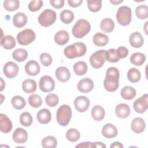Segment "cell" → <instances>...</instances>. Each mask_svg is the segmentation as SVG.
<instances>
[{"label": "cell", "instance_id": "27", "mask_svg": "<svg viewBox=\"0 0 148 148\" xmlns=\"http://www.w3.org/2000/svg\"><path fill=\"white\" fill-rule=\"evenodd\" d=\"M109 42V38L106 35L101 32L96 33L93 36V42L95 45L102 47L108 44Z\"/></svg>", "mask_w": 148, "mask_h": 148}, {"label": "cell", "instance_id": "23", "mask_svg": "<svg viewBox=\"0 0 148 148\" xmlns=\"http://www.w3.org/2000/svg\"><path fill=\"white\" fill-rule=\"evenodd\" d=\"M54 42L59 45H64L67 43L69 39L68 32L65 30L58 31L54 35Z\"/></svg>", "mask_w": 148, "mask_h": 148}, {"label": "cell", "instance_id": "29", "mask_svg": "<svg viewBox=\"0 0 148 148\" xmlns=\"http://www.w3.org/2000/svg\"><path fill=\"white\" fill-rule=\"evenodd\" d=\"M121 97L126 100H131L136 95V92L134 88L131 86H127L124 87L121 90Z\"/></svg>", "mask_w": 148, "mask_h": 148}, {"label": "cell", "instance_id": "22", "mask_svg": "<svg viewBox=\"0 0 148 148\" xmlns=\"http://www.w3.org/2000/svg\"><path fill=\"white\" fill-rule=\"evenodd\" d=\"M36 118L40 124H46L50 121L51 119V114L49 109L43 108L40 109L38 112Z\"/></svg>", "mask_w": 148, "mask_h": 148}, {"label": "cell", "instance_id": "36", "mask_svg": "<svg viewBox=\"0 0 148 148\" xmlns=\"http://www.w3.org/2000/svg\"><path fill=\"white\" fill-rule=\"evenodd\" d=\"M11 102L13 108L17 110L23 109L26 105V102L24 98L18 95L13 97L11 99Z\"/></svg>", "mask_w": 148, "mask_h": 148}, {"label": "cell", "instance_id": "8", "mask_svg": "<svg viewBox=\"0 0 148 148\" xmlns=\"http://www.w3.org/2000/svg\"><path fill=\"white\" fill-rule=\"evenodd\" d=\"M105 50H99L94 53L90 58V62L92 68L99 69L105 63Z\"/></svg>", "mask_w": 148, "mask_h": 148}, {"label": "cell", "instance_id": "5", "mask_svg": "<svg viewBox=\"0 0 148 148\" xmlns=\"http://www.w3.org/2000/svg\"><path fill=\"white\" fill-rule=\"evenodd\" d=\"M132 11L130 7L122 6L119 8L116 13L117 22L123 26L128 25L131 21Z\"/></svg>", "mask_w": 148, "mask_h": 148}, {"label": "cell", "instance_id": "45", "mask_svg": "<svg viewBox=\"0 0 148 148\" xmlns=\"http://www.w3.org/2000/svg\"><path fill=\"white\" fill-rule=\"evenodd\" d=\"M46 103L50 107H54L57 106L59 102L58 97L53 93L49 94L45 98Z\"/></svg>", "mask_w": 148, "mask_h": 148}, {"label": "cell", "instance_id": "12", "mask_svg": "<svg viewBox=\"0 0 148 148\" xmlns=\"http://www.w3.org/2000/svg\"><path fill=\"white\" fill-rule=\"evenodd\" d=\"M76 109L79 112H86L90 106V100L85 96L77 97L73 102Z\"/></svg>", "mask_w": 148, "mask_h": 148}, {"label": "cell", "instance_id": "54", "mask_svg": "<svg viewBox=\"0 0 148 148\" xmlns=\"http://www.w3.org/2000/svg\"><path fill=\"white\" fill-rule=\"evenodd\" d=\"M109 2L112 3H113V5H117L119 3H122L123 2V0H121V1L120 0H110Z\"/></svg>", "mask_w": 148, "mask_h": 148}, {"label": "cell", "instance_id": "25", "mask_svg": "<svg viewBox=\"0 0 148 148\" xmlns=\"http://www.w3.org/2000/svg\"><path fill=\"white\" fill-rule=\"evenodd\" d=\"M16 40L12 35H6L1 38V45L5 49H12L16 46Z\"/></svg>", "mask_w": 148, "mask_h": 148}, {"label": "cell", "instance_id": "48", "mask_svg": "<svg viewBox=\"0 0 148 148\" xmlns=\"http://www.w3.org/2000/svg\"><path fill=\"white\" fill-rule=\"evenodd\" d=\"M116 53L119 58H124L127 57L128 50L125 46H120L117 49Z\"/></svg>", "mask_w": 148, "mask_h": 148}, {"label": "cell", "instance_id": "24", "mask_svg": "<svg viewBox=\"0 0 148 148\" xmlns=\"http://www.w3.org/2000/svg\"><path fill=\"white\" fill-rule=\"evenodd\" d=\"M27 23V16L22 12H19L14 15L13 17V23L17 28H21L25 25Z\"/></svg>", "mask_w": 148, "mask_h": 148}, {"label": "cell", "instance_id": "14", "mask_svg": "<svg viewBox=\"0 0 148 148\" xmlns=\"http://www.w3.org/2000/svg\"><path fill=\"white\" fill-rule=\"evenodd\" d=\"M12 138L17 143H24L28 139L27 132L22 128H17L13 133Z\"/></svg>", "mask_w": 148, "mask_h": 148}, {"label": "cell", "instance_id": "16", "mask_svg": "<svg viewBox=\"0 0 148 148\" xmlns=\"http://www.w3.org/2000/svg\"><path fill=\"white\" fill-rule=\"evenodd\" d=\"M129 42L133 47L139 48L143 45L144 39L140 32H134L130 35Z\"/></svg>", "mask_w": 148, "mask_h": 148}, {"label": "cell", "instance_id": "41", "mask_svg": "<svg viewBox=\"0 0 148 148\" xmlns=\"http://www.w3.org/2000/svg\"><path fill=\"white\" fill-rule=\"evenodd\" d=\"M80 136L79 131L75 128H70L66 132V138L69 142H75L77 141Z\"/></svg>", "mask_w": 148, "mask_h": 148}, {"label": "cell", "instance_id": "9", "mask_svg": "<svg viewBox=\"0 0 148 148\" xmlns=\"http://www.w3.org/2000/svg\"><path fill=\"white\" fill-rule=\"evenodd\" d=\"M40 90L44 92L52 91L55 87V82L53 79L50 76H43L39 80V83Z\"/></svg>", "mask_w": 148, "mask_h": 148}, {"label": "cell", "instance_id": "42", "mask_svg": "<svg viewBox=\"0 0 148 148\" xmlns=\"http://www.w3.org/2000/svg\"><path fill=\"white\" fill-rule=\"evenodd\" d=\"M32 117L29 112H25L20 114V122L22 125L25 127H29L32 124Z\"/></svg>", "mask_w": 148, "mask_h": 148}, {"label": "cell", "instance_id": "46", "mask_svg": "<svg viewBox=\"0 0 148 148\" xmlns=\"http://www.w3.org/2000/svg\"><path fill=\"white\" fill-rule=\"evenodd\" d=\"M40 61L41 64L45 66H50L53 61V59L51 56L47 53H43L40 54L39 56Z\"/></svg>", "mask_w": 148, "mask_h": 148}, {"label": "cell", "instance_id": "34", "mask_svg": "<svg viewBox=\"0 0 148 148\" xmlns=\"http://www.w3.org/2000/svg\"><path fill=\"white\" fill-rule=\"evenodd\" d=\"M141 77L140 71L135 68H131L127 72V77L131 83H137L139 81Z\"/></svg>", "mask_w": 148, "mask_h": 148}, {"label": "cell", "instance_id": "55", "mask_svg": "<svg viewBox=\"0 0 148 148\" xmlns=\"http://www.w3.org/2000/svg\"><path fill=\"white\" fill-rule=\"evenodd\" d=\"M1 91H2L3 90V88H5V82H4V81L3 80V79H2V78L1 77Z\"/></svg>", "mask_w": 148, "mask_h": 148}, {"label": "cell", "instance_id": "20", "mask_svg": "<svg viewBox=\"0 0 148 148\" xmlns=\"http://www.w3.org/2000/svg\"><path fill=\"white\" fill-rule=\"evenodd\" d=\"M116 116L121 119H126L130 114L131 110L130 106L126 103H120L115 109Z\"/></svg>", "mask_w": 148, "mask_h": 148}, {"label": "cell", "instance_id": "13", "mask_svg": "<svg viewBox=\"0 0 148 148\" xmlns=\"http://www.w3.org/2000/svg\"><path fill=\"white\" fill-rule=\"evenodd\" d=\"M78 90L83 93L90 92L94 88V83L92 80L88 77H85L81 79L77 86Z\"/></svg>", "mask_w": 148, "mask_h": 148}, {"label": "cell", "instance_id": "15", "mask_svg": "<svg viewBox=\"0 0 148 148\" xmlns=\"http://www.w3.org/2000/svg\"><path fill=\"white\" fill-rule=\"evenodd\" d=\"M40 70L39 64L34 60H30L25 65V71L30 76H36L40 72Z\"/></svg>", "mask_w": 148, "mask_h": 148}, {"label": "cell", "instance_id": "35", "mask_svg": "<svg viewBox=\"0 0 148 148\" xmlns=\"http://www.w3.org/2000/svg\"><path fill=\"white\" fill-rule=\"evenodd\" d=\"M57 146V140L53 136H47L42 140V146L44 148H54Z\"/></svg>", "mask_w": 148, "mask_h": 148}, {"label": "cell", "instance_id": "1", "mask_svg": "<svg viewBox=\"0 0 148 148\" xmlns=\"http://www.w3.org/2000/svg\"><path fill=\"white\" fill-rule=\"evenodd\" d=\"M120 73L115 67L109 68L106 72L103 86L108 91L114 92L117 90L119 84Z\"/></svg>", "mask_w": 148, "mask_h": 148}, {"label": "cell", "instance_id": "3", "mask_svg": "<svg viewBox=\"0 0 148 148\" xmlns=\"http://www.w3.org/2000/svg\"><path fill=\"white\" fill-rule=\"evenodd\" d=\"M90 29L91 25L87 20L79 19L73 27L72 32L75 38H82L90 32Z\"/></svg>", "mask_w": 148, "mask_h": 148}, {"label": "cell", "instance_id": "53", "mask_svg": "<svg viewBox=\"0 0 148 148\" xmlns=\"http://www.w3.org/2000/svg\"><path fill=\"white\" fill-rule=\"evenodd\" d=\"M110 148H115V147H119V148H123V145L121 144V143L119 142H114L112 143L110 146Z\"/></svg>", "mask_w": 148, "mask_h": 148}, {"label": "cell", "instance_id": "11", "mask_svg": "<svg viewBox=\"0 0 148 148\" xmlns=\"http://www.w3.org/2000/svg\"><path fill=\"white\" fill-rule=\"evenodd\" d=\"M3 71L6 77L11 79L15 77L17 75L19 68L16 63L12 61H9L5 64Z\"/></svg>", "mask_w": 148, "mask_h": 148}, {"label": "cell", "instance_id": "2", "mask_svg": "<svg viewBox=\"0 0 148 148\" xmlns=\"http://www.w3.org/2000/svg\"><path fill=\"white\" fill-rule=\"evenodd\" d=\"M87 51V47L82 42H76L66 46L64 50V55L69 59L84 56Z\"/></svg>", "mask_w": 148, "mask_h": 148}, {"label": "cell", "instance_id": "37", "mask_svg": "<svg viewBox=\"0 0 148 148\" xmlns=\"http://www.w3.org/2000/svg\"><path fill=\"white\" fill-rule=\"evenodd\" d=\"M135 14L138 18L141 20L146 19L148 17V7L145 5H139L136 8Z\"/></svg>", "mask_w": 148, "mask_h": 148}, {"label": "cell", "instance_id": "47", "mask_svg": "<svg viewBox=\"0 0 148 148\" xmlns=\"http://www.w3.org/2000/svg\"><path fill=\"white\" fill-rule=\"evenodd\" d=\"M43 4L42 1H32L28 4V9L31 12H36L43 6Z\"/></svg>", "mask_w": 148, "mask_h": 148}, {"label": "cell", "instance_id": "33", "mask_svg": "<svg viewBox=\"0 0 148 148\" xmlns=\"http://www.w3.org/2000/svg\"><path fill=\"white\" fill-rule=\"evenodd\" d=\"M27 57L28 52L24 49H17L12 53L13 58L18 62H22L25 61Z\"/></svg>", "mask_w": 148, "mask_h": 148}, {"label": "cell", "instance_id": "7", "mask_svg": "<svg viewBox=\"0 0 148 148\" xmlns=\"http://www.w3.org/2000/svg\"><path fill=\"white\" fill-rule=\"evenodd\" d=\"M35 33L31 29H25L17 35V40L21 45H28L35 39Z\"/></svg>", "mask_w": 148, "mask_h": 148}, {"label": "cell", "instance_id": "44", "mask_svg": "<svg viewBox=\"0 0 148 148\" xmlns=\"http://www.w3.org/2000/svg\"><path fill=\"white\" fill-rule=\"evenodd\" d=\"M28 103L33 108H39L42 105V100L41 97L38 94H32L28 98Z\"/></svg>", "mask_w": 148, "mask_h": 148}, {"label": "cell", "instance_id": "50", "mask_svg": "<svg viewBox=\"0 0 148 148\" xmlns=\"http://www.w3.org/2000/svg\"><path fill=\"white\" fill-rule=\"evenodd\" d=\"M82 2V0H68V3L69 5L73 8H76L79 6Z\"/></svg>", "mask_w": 148, "mask_h": 148}, {"label": "cell", "instance_id": "17", "mask_svg": "<svg viewBox=\"0 0 148 148\" xmlns=\"http://www.w3.org/2000/svg\"><path fill=\"white\" fill-rule=\"evenodd\" d=\"M12 129V123L10 119L3 113L0 114V130L3 133H8Z\"/></svg>", "mask_w": 148, "mask_h": 148}, {"label": "cell", "instance_id": "40", "mask_svg": "<svg viewBox=\"0 0 148 148\" xmlns=\"http://www.w3.org/2000/svg\"><path fill=\"white\" fill-rule=\"evenodd\" d=\"M20 2L18 0H6L3 2V8L7 11L13 12L18 9Z\"/></svg>", "mask_w": 148, "mask_h": 148}, {"label": "cell", "instance_id": "30", "mask_svg": "<svg viewBox=\"0 0 148 148\" xmlns=\"http://www.w3.org/2000/svg\"><path fill=\"white\" fill-rule=\"evenodd\" d=\"M114 23L110 18L103 19L100 23V28L102 31L106 33H110L114 29Z\"/></svg>", "mask_w": 148, "mask_h": 148}, {"label": "cell", "instance_id": "31", "mask_svg": "<svg viewBox=\"0 0 148 148\" xmlns=\"http://www.w3.org/2000/svg\"><path fill=\"white\" fill-rule=\"evenodd\" d=\"M87 65L84 61H80L76 62L73 66L75 73L78 76H82L86 74L87 71Z\"/></svg>", "mask_w": 148, "mask_h": 148}, {"label": "cell", "instance_id": "28", "mask_svg": "<svg viewBox=\"0 0 148 148\" xmlns=\"http://www.w3.org/2000/svg\"><path fill=\"white\" fill-rule=\"evenodd\" d=\"M22 89L25 93H33L36 90V83L33 79H26L22 83Z\"/></svg>", "mask_w": 148, "mask_h": 148}, {"label": "cell", "instance_id": "39", "mask_svg": "<svg viewBox=\"0 0 148 148\" xmlns=\"http://www.w3.org/2000/svg\"><path fill=\"white\" fill-rule=\"evenodd\" d=\"M105 59L110 62L114 63L118 62L120 58L117 55L116 50L114 49H110L108 50H105Z\"/></svg>", "mask_w": 148, "mask_h": 148}, {"label": "cell", "instance_id": "43", "mask_svg": "<svg viewBox=\"0 0 148 148\" xmlns=\"http://www.w3.org/2000/svg\"><path fill=\"white\" fill-rule=\"evenodd\" d=\"M87 2L88 9L92 12H98L102 6L101 0H88Z\"/></svg>", "mask_w": 148, "mask_h": 148}, {"label": "cell", "instance_id": "4", "mask_svg": "<svg viewBox=\"0 0 148 148\" xmlns=\"http://www.w3.org/2000/svg\"><path fill=\"white\" fill-rule=\"evenodd\" d=\"M57 121L61 126L67 125L72 117V110L68 105H62L57 111Z\"/></svg>", "mask_w": 148, "mask_h": 148}, {"label": "cell", "instance_id": "10", "mask_svg": "<svg viewBox=\"0 0 148 148\" xmlns=\"http://www.w3.org/2000/svg\"><path fill=\"white\" fill-rule=\"evenodd\" d=\"M135 111L138 113H144L148 108V95L145 94L136 99L133 103Z\"/></svg>", "mask_w": 148, "mask_h": 148}, {"label": "cell", "instance_id": "51", "mask_svg": "<svg viewBox=\"0 0 148 148\" xmlns=\"http://www.w3.org/2000/svg\"><path fill=\"white\" fill-rule=\"evenodd\" d=\"M91 146L92 148H96V147H101V148H105L106 146L105 145L101 142H95L91 143Z\"/></svg>", "mask_w": 148, "mask_h": 148}, {"label": "cell", "instance_id": "19", "mask_svg": "<svg viewBox=\"0 0 148 148\" xmlns=\"http://www.w3.org/2000/svg\"><path fill=\"white\" fill-rule=\"evenodd\" d=\"M57 79L61 82H66L69 80L71 73L68 68L65 66H60L56 70Z\"/></svg>", "mask_w": 148, "mask_h": 148}, {"label": "cell", "instance_id": "52", "mask_svg": "<svg viewBox=\"0 0 148 148\" xmlns=\"http://www.w3.org/2000/svg\"><path fill=\"white\" fill-rule=\"evenodd\" d=\"M91 142H82L80 144H78L76 145L75 147H82V148H88V147H91Z\"/></svg>", "mask_w": 148, "mask_h": 148}, {"label": "cell", "instance_id": "49", "mask_svg": "<svg viewBox=\"0 0 148 148\" xmlns=\"http://www.w3.org/2000/svg\"><path fill=\"white\" fill-rule=\"evenodd\" d=\"M50 3L54 8L60 9L64 6V0H50Z\"/></svg>", "mask_w": 148, "mask_h": 148}, {"label": "cell", "instance_id": "26", "mask_svg": "<svg viewBox=\"0 0 148 148\" xmlns=\"http://www.w3.org/2000/svg\"><path fill=\"white\" fill-rule=\"evenodd\" d=\"M105 115L104 109L100 105H95L91 109V116L93 119L95 121L102 120Z\"/></svg>", "mask_w": 148, "mask_h": 148}, {"label": "cell", "instance_id": "21", "mask_svg": "<svg viewBox=\"0 0 148 148\" xmlns=\"http://www.w3.org/2000/svg\"><path fill=\"white\" fill-rule=\"evenodd\" d=\"M102 134L106 138H113L117 136V130L112 124L108 123L103 127L102 129Z\"/></svg>", "mask_w": 148, "mask_h": 148}, {"label": "cell", "instance_id": "18", "mask_svg": "<svg viewBox=\"0 0 148 148\" xmlns=\"http://www.w3.org/2000/svg\"><path fill=\"white\" fill-rule=\"evenodd\" d=\"M131 127L133 132L136 134H139L145 130L146 123L143 119L140 117H135L131 122Z\"/></svg>", "mask_w": 148, "mask_h": 148}, {"label": "cell", "instance_id": "32", "mask_svg": "<svg viewBox=\"0 0 148 148\" xmlns=\"http://www.w3.org/2000/svg\"><path fill=\"white\" fill-rule=\"evenodd\" d=\"M146 60V56L142 53L137 52L133 53L130 57L131 62L135 66L142 65Z\"/></svg>", "mask_w": 148, "mask_h": 148}, {"label": "cell", "instance_id": "6", "mask_svg": "<svg viewBox=\"0 0 148 148\" xmlns=\"http://www.w3.org/2000/svg\"><path fill=\"white\" fill-rule=\"evenodd\" d=\"M56 13L50 9L43 10L38 17V22L42 26L49 27L56 20Z\"/></svg>", "mask_w": 148, "mask_h": 148}, {"label": "cell", "instance_id": "38", "mask_svg": "<svg viewBox=\"0 0 148 148\" xmlns=\"http://www.w3.org/2000/svg\"><path fill=\"white\" fill-rule=\"evenodd\" d=\"M74 18L73 13L69 10H64L61 12L60 19L61 21L66 24L71 23Z\"/></svg>", "mask_w": 148, "mask_h": 148}]
</instances>
